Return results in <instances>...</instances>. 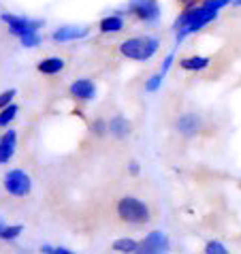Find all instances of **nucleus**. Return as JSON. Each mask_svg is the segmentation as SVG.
Wrapping results in <instances>:
<instances>
[{
  "label": "nucleus",
  "instance_id": "obj_1",
  "mask_svg": "<svg viewBox=\"0 0 241 254\" xmlns=\"http://www.w3.org/2000/svg\"><path fill=\"white\" fill-rule=\"evenodd\" d=\"M160 47V41L152 37V34H141V37H128L118 45V52L122 58L126 60H134V62H145L156 56Z\"/></svg>",
  "mask_w": 241,
  "mask_h": 254
},
{
  "label": "nucleus",
  "instance_id": "obj_2",
  "mask_svg": "<svg viewBox=\"0 0 241 254\" xmlns=\"http://www.w3.org/2000/svg\"><path fill=\"white\" fill-rule=\"evenodd\" d=\"M116 214L122 222L126 224H132V227H141V224H147L152 218V211L150 205L145 201L137 199L132 194H126V196H120L118 203H116Z\"/></svg>",
  "mask_w": 241,
  "mask_h": 254
},
{
  "label": "nucleus",
  "instance_id": "obj_3",
  "mask_svg": "<svg viewBox=\"0 0 241 254\" xmlns=\"http://www.w3.org/2000/svg\"><path fill=\"white\" fill-rule=\"evenodd\" d=\"M2 186L6 190V194L15 196V199H24V196L32 192V178L24 169H9L2 175Z\"/></svg>",
  "mask_w": 241,
  "mask_h": 254
},
{
  "label": "nucleus",
  "instance_id": "obj_4",
  "mask_svg": "<svg viewBox=\"0 0 241 254\" xmlns=\"http://www.w3.org/2000/svg\"><path fill=\"white\" fill-rule=\"evenodd\" d=\"M126 13H130L143 24H156L160 19V2L158 0H128Z\"/></svg>",
  "mask_w": 241,
  "mask_h": 254
},
{
  "label": "nucleus",
  "instance_id": "obj_5",
  "mask_svg": "<svg viewBox=\"0 0 241 254\" xmlns=\"http://www.w3.org/2000/svg\"><path fill=\"white\" fill-rule=\"evenodd\" d=\"M2 22L6 26V30L13 37L22 39L28 32H39V28H43V19H30L24 15H13V13H2Z\"/></svg>",
  "mask_w": 241,
  "mask_h": 254
},
{
  "label": "nucleus",
  "instance_id": "obj_6",
  "mask_svg": "<svg viewBox=\"0 0 241 254\" xmlns=\"http://www.w3.org/2000/svg\"><path fill=\"white\" fill-rule=\"evenodd\" d=\"M171 252V242H169L165 231H150L141 239L139 250L134 254H169Z\"/></svg>",
  "mask_w": 241,
  "mask_h": 254
},
{
  "label": "nucleus",
  "instance_id": "obj_7",
  "mask_svg": "<svg viewBox=\"0 0 241 254\" xmlns=\"http://www.w3.org/2000/svg\"><path fill=\"white\" fill-rule=\"evenodd\" d=\"M68 94L73 96L77 103H92L96 98V83L92 79H88V77L75 79L68 86Z\"/></svg>",
  "mask_w": 241,
  "mask_h": 254
},
{
  "label": "nucleus",
  "instance_id": "obj_8",
  "mask_svg": "<svg viewBox=\"0 0 241 254\" xmlns=\"http://www.w3.org/2000/svg\"><path fill=\"white\" fill-rule=\"evenodd\" d=\"M175 128L181 137H194L203 128V120L194 111H186V114H181L175 120Z\"/></svg>",
  "mask_w": 241,
  "mask_h": 254
},
{
  "label": "nucleus",
  "instance_id": "obj_9",
  "mask_svg": "<svg viewBox=\"0 0 241 254\" xmlns=\"http://www.w3.org/2000/svg\"><path fill=\"white\" fill-rule=\"evenodd\" d=\"M90 34L88 26H60L58 30L52 32V41L56 43H68V41H79Z\"/></svg>",
  "mask_w": 241,
  "mask_h": 254
},
{
  "label": "nucleus",
  "instance_id": "obj_10",
  "mask_svg": "<svg viewBox=\"0 0 241 254\" xmlns=\"http://www.w3.org/2000/svg\"><path fill=\"white\" fill-rule=\"evenodd\" d=\"M17 147V132L13 128H4L2 139H0V165H6Z\"/></svg>",
  "mask_w": 241,
  "mask_h": 254
},
{
  "label": "nucleus",
  "instance_id": "obj_11",
  "mask_svg": "<svg viewBox=\"0 0 241 254\" xmlns=\"http://www.w3.org/2000/svg\"><path fill=\"white\" fill-rule=\"evenodd\" d=\"M124 28H126V22L122 13H111V15L101 17V22H98V32L101 34H118Z\"/></svg>",
  "mask_w": 241,
  "mask_h": 254
},
{
  "label": "nucleus",
  "instance_id": "obj_12",
  "mask_svg": "<svg viewBox=\"0 0 241 254\" xmlns=\"http://www.w3.org/2000/svg\"><path fill=\"white\" fill-rule=\"evenodd\" d=\"M66 66V60L62 58V56H47V58L43 60H39V64H37V70L41 75H47V77H52V75H58L62 73Z\"/></svg>",
  "mask_w": 241,
  "mask_h": 254
},
{
  "label": "nucleus",
  "instance_id": "obj_13",
  "mask_svg": "<svg viewBox=\"0 0 241 254\" xmlns=\"http://www.w3.org/2000/svg\"><path fill=\"white\" fill-rule=\"evenodd\" d=\"M109 135L116 139H126L130 135V122L122 114H116L109 118Z\"/></svg>",
  "mask_w": 241,
  "mask_h": 254
},
{
  "label": "nucleus",
  "instance_id": "obj_14",
  "mask_svg": "<svg viewBox=\"0 0 241 254\" xmlns=\"http://www.w3.org/2000/svg\"><path fill=\"white\" fill-rule=\"evenodd\" d=\"M211 64L209 56H186V58L180 60V68L181 70H192V73H198V70H205Z\"/></svg>",
  "mask_w": 241,
  "mask_h": 254
},
{
  "label": "nucleus",
  "instance_id": "obj_15",
  "mask_svg": "<svg viewBox=\"0 0 241 254\" xmlns=\"http://www.w3.org/2000/svg\"><path fill=\"white\" fill-rule=\"evenodd\" d=\"M139 244L141 239H134V237H118L116 242L111 244V250L118 252V254H134L139 250Z\"/></svg>",
  "mask_w": 241,
  "mask_h": 254
},
{
  "label": "nucleus",
  "instance_id": "obj_16",
  "mask_svg": "<svg viewBox=\"0 0 241 254\" xmlns=\"http://www.w3.org/2000/svg\"><path fill=\"white\" fill-rule=\"evenodd\" d=\"M22 233H24L22 224H2V227H0V239H2V242H15Z\"/></svg>",
  "mask_w": 241,
  "mask_h": 254
},
{
  "label": "nucleus",
  "instance_id": "obj_17",
  "mask_svg": "<svg viewBox=\"0 0 241 254\" xmlns=\"http://www.w3.org/2000/svg\"><path fill=\"white\" fill-rule=\"evenodd\" d=\"M17 114H19V107H17L15 103H11V105H6V107H2V111H0V126H2V128H9L11 122L17 118Z\"/></svg>",
  "mask_w": 241,
  "mask_h": 254
},
{
  "label": "nucleus",
  "instance_id": "obj_18",
  "mask_svg": "<svg viewBox=\"0 0 241 254\" xmlns=\"http://www.w3.org/2000/svg\"><path fill=\"white\" fill-rule=\"evenodd\" d=\"M90 132H92L94 137H105V135H109V120H105V118L92 120V122H90Z\"/></svg>",
  "mask_w": 241,
  "mask_h": 254
},
{
  "label": "nucleus",
  "instance_id": "obj_19",
  "mask_svg": "<svg viewBox=\"0 0 241 254\" xmlns=\"http://www.w3.org/2000/svg\"><path fill=\"white\" fill-rule=\"evenodd\" d=\"M203 254H231V252L220 239H209V242H205V246H203Z\"/></svg>",
  "mask_w": 241,
  "mask_h": 254
},
{
  "label": "nucleus",
  "instance_id": "obj_20",
  "mask_svg": "<svg viewBox=\"0 0 241 254\" xmlns=\"http://www.w3.org/2000/svg\"><path fill=\"white\" fill-rule=\"evenodd\" d=\"M165 73H160V70H158V73H154L152 77H150V79H147L145 81V92H150V94H154V92H158V90H160V86H162V81H165Z\"/></svg>",
  "mask_w": 241,
  "mask_h": 254
},
{
  "label": "nucleus",
  "instance_id": "obj_21",
  "mask_svg": "<svg viewBox=\"0 0 241 254\" xmlns=\"http://www.w3.org/2000/svg\"><path fill=\"white\" fill-rule=\"evenodd\" d=\"M41 41H43L41 32H28V34H24V37L19 39V43H22L24 47H28V49H32V47H39Z\"/></svg>",
  "mask_w": 241,
  "mask_h": 254
},
{
  "label": "nucleus",
  "instance_id": "obj_22",
  "mask_svg": "<svg viewBox=\"0 0 241 254\" xmlns=\"http://www.w3.org/2000/svg\"><path fill=\"white\" fill-rule=\"evenodd\" d=\"M41 252H43V254H77V252H73V250L64 248V246H49V244L41 246Z\"/></svg>",
  "mask_w": 241,
  "mask_h": 254
},
{
  "label": "nucleus",
  "instance_id": "obj_23",
  "mask_svg": "<svg viewBox=\"0 0 241 254\" xmlns=\"http://www.w3.org/2000/svg\"><path fill=\"white\" fill-rule=\"evenodd\" d=\"M15 94H17V90H15V88L4 90V92L0 94V107H6V105H11V103H13V98H15Z\"/></svg>",
  "mask_w": 241,
  "mask_h": 254
},
{
  "label": "nucleus",
  "instance_id": "obj_24",
  "mask_svg": "<svg viewBox=\"0 0 241 254\" xmlns=\"http://www.w3.org/2000/svg\"><path fill=\"white\" fill-rule=\"evenodd\" d=\"M173 62H175V52H169L167 56H165V60H162V66H160V73H169L171 70V66H173Z\"/></svg>",
  "mask_w": 241,
  "mask_h": 254
},
{
  "label": "nucleus",
  "instance_id": "obj_25",
  "mask_svg": "<svg viewBox=\"0 0 241 254\" xmlns=\"http://www.w3.org/2000/svg\"><path fill=\"white\" fill-rule=\"evenodd\" d=\"M128 173H130V175H139V173H141V167H139L137 160H130V162H128Z\"/></svg>",
  "mask_w": 241,
  "mask_h": 254
},
{
  "label": "nucleus",
  "instance_id": "obj_26",
  "mask_svg": "<svg viewBox=\"0 0 241 254\" xmlns=\"http://www.w3.org/2000/svg\"><path fill=\"white\" fill-rule=\"evenodd\" d=\"M177 2L181 4V9H186V6H196L198 2H203V0H177Z\"/></svg>",
  "mask_w": 241,
  "mask_h": 254
},
{
  "label": "nucleus",
  "instance_id": "obj_27",
  "mask_svg": "<svg viewBox=\"0 0 241 254\" xmlns=\"http://www.w3.org/2000/svg\"><path fill=\"white\" fill-rule=\"evenodd\" d=\"M233 4H237V6H239V4H241V0H235V2H233Z\"/></svg>",
  "mask_w": 241,
  "mask_h": 254
}]
</instances>
